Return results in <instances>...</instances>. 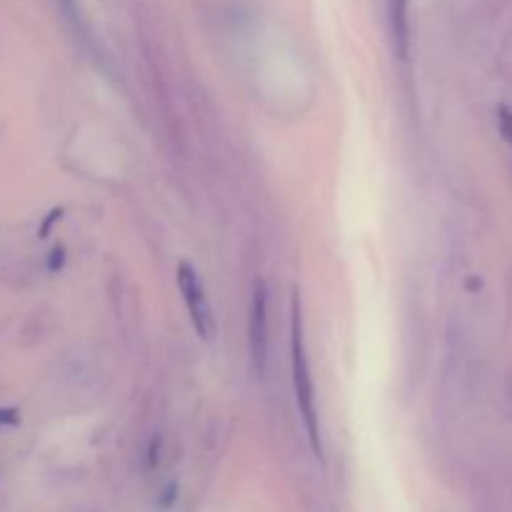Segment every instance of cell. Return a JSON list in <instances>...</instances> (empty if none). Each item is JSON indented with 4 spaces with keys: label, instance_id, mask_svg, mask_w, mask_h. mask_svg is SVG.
<instances>
[{
    "label": "cell",
    "instance_id": "cell-1",
    "mask_svg": "<svg viewBox=\"0 0 512 512\" xmlns=\"http://www.w3.org/2000/svg\"><path fill=\"white\" fill-rule=\"evenodd\" d=\"M293 385H295V400H298L300 415H303L305 430H308L310 445L315 453L320 455V425H318V410H315V390H313V375H310L308 355H305L303 343V320H300V300L298 295L293 298Z\"/></svg>",
    "mask_w": 512,
    "mask_h": 512
},
{
    "label": "cell",
    "instance_id": "cell-5",
    "mask_svg": "<svg viewBox=\"0 0 512 512\" xmlns=\"http://www.w3.org/2000/svg\"><path fill=\"white\" fill-rule=\"evenodd\" d=\"M498 118H500V130H503L505 140H508V143L512 145V108L503 105V108H500Z\"/></svg>",
    "mask_w": 512,
    "mask_h": 512
},
{
    "label": "cell",
    "instance_id": "cell-2",
    "mask_svg": "<svg viewBox=\"0 0 512 512\" xmlns=\"http://www.w3.org/2000/svg\"><path fill=\"white\" fill-rule=\"evenodd\" d=\"M175 275H178V288L180 293H183L185 308H188L190 320H193L195 333H198L203 340H210L215 323H213V313H210L208 298H205V290H203V283H200L198 273H195L188 263H183L178 265V273Z\"/></svg>",
    "mask_w": 512,
    "mask_h": 512
},
{
    "label": "cell",
    "instance_id": "cell-3",
    "mask_svg": "<svg viewBox=\"0 0 512 512\" xmlns=\"http://www.w3.org/2000/svg\"><path fill=\"white\" fill-rule=\"evenodd\" d=\"M250 353L258 373H265L268 360V293L265 283L258 280L253 290V310H250Z\"/></svg>",
    "mask_w": 512,
    "mask_h": 512
},
{
    "label": "cell",
    "instance_id": "cell-4",
    "mask_svg": "<svg viewBox=\"0 0 512 512\" xmlns=\"http://www.w3.org/2000/svg\"><path fill=\"white\" fill-rule=\"evenodd\" d=\"M390 18H393L395 33H400V38H405V13H408V0H388Z\"/></svg>",
    "mask_w": 512,
    "mask_h": 512
},
{
    "label": "cell",
    "instance_id": "cell-6",
    "mask_svg": "<svg viewBox=\"0 0 512 512\" xmlns=\"http://www.w3.org/2000/svg\"><path fill=\"white\" fill-rule=\"evenodd\" d=\"M15 423H18V410L0 408V428H5V425H15Z\"/></svg>",
    "mask_w": 512,
    "mask_h": 512
}]
</instances>
